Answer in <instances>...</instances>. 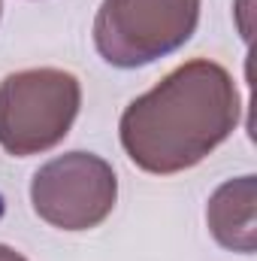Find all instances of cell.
<instances>
[{
	"instance_id": "cell-1",
	"label": "cell",
	"mask_w": 257,
	"mask_h": 261,
	"mask_svg": "<svg viewBox=\"0 0 257 261\" xmlns=\"http://www.w3.org/2000/svg\"><path fill=\"white\" fill-rule=\"evenodd\" d=\"M233 76L215 61L197 58L136 97L121 116V146L148 173H179L200 164L239 122Z\"/></svg>"
},
{
	"instance_id": "cell-2",
	"label": "cell",
	"mask_w": 257,
	"mask_h": 261,
	"mask_svg": "<svg viewBox=\"0 0 257 261\" xmlns=\"http://www.w3.org/2000/svg\"><path fill=\"white\" fill-rule=\"evenodd\" d=\"M82 103L79 79L67 70H18L0 82V146L12 155H37L58 146Z\"/></svg>"
},
{
	"instance_id": "cell-3",
	"label": "cell",
	"mask_w": 257,
	"mask_h": 261,
	"mask_svg": "<svg viewBox=\"0 0 257 261\" xmlns=\"http://www.w3.org/2000/svg\"><path fill=\"white\" fill-rule=\"evenodd\" d=\"M197 21L200 0H103L94 43L109 64L142 67L182 49Z\"/></svg>"
},
{
	"instance_id": "cell-4",
	"label": "cell",
	"mask_w": 257,
	"mask_h": 261,
	"mask_svg": "<svg viewBox=\"0 0 257 261\" xmlns=\"http://www.w3.org/2000/svg\"><path fill=\"white\" fill-rule=\"evenodd\" d=\"M118 197L115 170L91 152H67L34 173L30 200L40 219L64 231L100 225Z\"/></svg>"
},
{
	"instance_id": "cell-5",
	"label": "cell",
	"mask_w": 257,
	"mask_h": 261,
	"mask_svg": "<svg viewBox=\"0 0 257 261\" xmlns=\"http://www.w3.org/2000/svg\"><path fill=\"white\" fill-rule=\"evenodd\" d=\"M254 176H239L224 182L206 206V222L212 237L233 252H254Z\"/></svg>"
},
{
	"instance_id": "cell-6",
	"label": "cell",
	"mask_w": 257,
	"mask_h": 261,
	"mask_svg": "<svg viewBox=\"0 0 257 261\" xmlns=\"http://www.w3.org/2000/svg\"><path fill=\"white\" fill-rule=\"evenodd\" d=\"M0 261H27L24 255H18L15 249H9V246H0Z\"/></svg>"
}]
</instances>
